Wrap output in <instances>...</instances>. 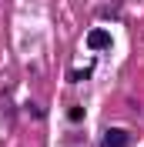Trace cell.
<instances>
[{
    "instance_id": "6da1fadb",
    "label": "cell",
    "mask_w": 144,
    "mask_h": 147,
    "mask_svg": "<svg viewBox=\"0 0 144 147\" xmlns=\"http://www.w3.org/2000/svg\"><path fill=\"white\" fill-rule=\"evenodd\" d=\"M101 147H131V130L127 127H107L104 137H101Z\"/></svg>"
},
{
    "instance_id": "7a4b0ae2",
    "label": "cell",
    "mask_w": 144,
    "mask_h": 147,
    "mask_svg": "<svg viewBox=\"0 0 144 147\" xmlns=\"http://www.w3.org/2000/svg\"><path fill=\"white\" fill-rule=\"evenodd\" d=\"M111 44H114V37H111L104 27H94V30L87 34V47H90V50H107Z\"/></svg>"
},
{
    "instance_id": "3957f363",
    "label": "cell",
    "mask_w": 144,
    "mask_h": 147,
    "mask_svg": "<svg viewBox=\"0 0 144 147\" xmlns=\"http://www.w3.org/2000/svg\"><path fill=\"white\" fill-rule=\"evenodd\" d=\"M90 74H94V64H90V67H81V70H71L67 77H71V80H87Z\"/></svg>"
},
{
    "instance_id": "277c9868",
    "label": "cell",
    "mask_w": 144,
    "mask_h": 147,
    "mask_svg": "<svg viewBox=\"0 0 144 147\" xmlns=\"http://www.w3.org/2000/svg\"><path fill=\"white\" fill-rule=\"evenodd\" d=\"M67 117H71V124H81V120H84V107H71Z\"/></svg>"
}]
</instances>
